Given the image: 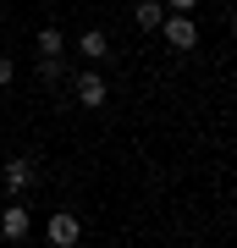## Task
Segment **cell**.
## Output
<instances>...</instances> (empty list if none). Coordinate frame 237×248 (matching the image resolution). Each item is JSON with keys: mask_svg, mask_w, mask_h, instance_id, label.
<instances>
[{"mask_svg": "<svg viewBox=\"0 0 237 248\" xmlns=\"http://www.w3.org/2000/svg\"><path fill=\"white\" fill-rule=\"evenodd\" d=\"M28 182H33V166L28 160H6V193H22Z\"/></svg>", "mask_w": 237, "mask_h": 248, "instance_id": "7", "label": "cell"}, {"mask_svg": "<svg viewBox=\"0 0 237 248\" xmlns=\"http://www.w3.org/2000/svg\"><path fill=\"white\" fill-rule=\"evenodd\" d=\"M44 237H50L55 248H72V243L83 237V226H78V215H72V210H55L50 226H44Z\"/></svg>", "mask_w": 237, "mask_h": 248, "instance_id": "3", "label": "cell"}, {"mask_svg": "<svg viewBox=\"0 0 237 248\" xmlns=\"http://www.w3.org/2000/svg\"><path fill=\"white\" fill-rule=\"evenodd\" d=\"M160 39H166L171 50H182V55H188V50L199 45V22L188 17V11H171V17L160 22Z\"/></svg>", "mask_w": 237, "mask_h": 248, "instance_id": "1", "label": "cell"}, {"mask_svg": "<svg viewBox=\"0 0 237 248\" xmlns=\"http://www.w3.org/2000/svg\"><path fill=\"white\" fill-rule=\"evenodd\" d=\"M166 6H171V11H193L199 0H166Z\"/></svg>", "mask_w": 237, "mask_h": 248, "instance_id": "11", "label": "cell"}, {"mask_svg": "<svg viewBox=\"0 0 237 248\" xmlns=\"http://www.w3.org/2000/svg\"><path fill=\"white\" fill-rule=\"evenodd\" d=\"M39 78H44V83H61V78H66L61 55H39Z\"/></svg>", "mask_w": 237, "mask_h": 248, "instance_id": "8", "label": "cell"}, {"mask_svg": "<svg viewBox=\"0 0 237 248\" xmlns=\"http://www.w3.org/2000/svg\"><path fill=\"white\" fill-rule=\"evenodd\" d=\"M132 22H138L143 33H160V22H166V6H160V0H138V6H132Z\"/></svg>", "mask_w": 237, "mask_h": 248, "instance_id": "5", "label": "cell"}, {"mask_svg": "<svg viewBox=\"0 0 237 248\" xmlns=\"http://www.w3.org/2000/svg\"><path fill=\"white\" fill-rule=\"evenodd\" d=\"M105 99H111V89H105V78H99L94 66H83V72H78V105H88V110H99V105H105Z\"/></svg>", "mask_w": 237, "mask_h": 248, "instance_id": "2", "label": "cell"}, {"mask_svg": "<svg viewBox=\"0 0 237 248\" xmlns=\"http://www.w3.org/2000/svg\"><path fill=\"white\" fill-rule=\"evenodd\" d=\"M11 78H17V66H11V55H0V89H6Z\"/></svg>", "mask_w": 237, "mask_h": 248, "instance_id": "10", "label": "cell"}, {"mask_svg": "<svg viewBox=\"0 0 237 248\" xmlns=\"http://www.w3.org/2000/svg\"><path fill=\"white\" fill-rule=\"evenodd\" d=\"M28 232H33V215H28L22 204H11V210H0V237H6V243H22Z\"/></svg>", "mask_w": 237, "mask_h": 248, "instance_id": "4", "label": "cell"}, {"mask_svg": "<svg viewBox=\"0 0 237 248\" xmlns=\"http://www.w3.org/2000/svg\"><path fill=\"white\" fill-rule=\"evenodd\" d=\"M232 39H237V17H232Z\"/></svg>", "mask_w": 237, "mask_h": 248, "instance_id": "12", "label": "cell"}, {"mask_svg": "<svg viewBox=\"0 0 237 248\" xmlns=\"http://www.w3.org/2000/svg\"><path fill=\"white\" fill-rule=\"evenodd\" d=\"M61 45H66L61 28H44V33H39V55H61Z\"/></svg>", "mask_w": 237, "mask_h": 248, "instance_id": "9", "label": "cell"}, {"mask_svg": "<svg viewBox=\"0 0 237 248\" xmlns=\"http://www.w3.org/2000/svg\"><path fill=\"white\" fill-rule=\"evenodd\" d=\"M78 50H83V61L94 66V61H105V55H111V39H105V33H94V28H88V33H78Z\"/></svg>", "mask_w": 237, "mask_h": 248, "instance_id": "6", "label": "cell"}]
</instances>
